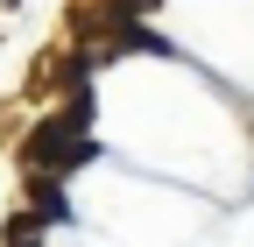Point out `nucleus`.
<instances>
[{
	"mask_svg": "<svg viewBox=\"0 0 254 247\" xmlns=\"http://www.w3.org/2000/svg\"><path fill=\"white\" fill-rule=\"evenodd\" d=\"M28 163H43V170H78V163H92V141L71 134V120H50V127L28 134Z\"/></svg>",
	"mask_w": 254,
	"mask_h": 247,
	"instance_id": "f257e3e1",
	"label": "nucleus"
}]
</instances>
